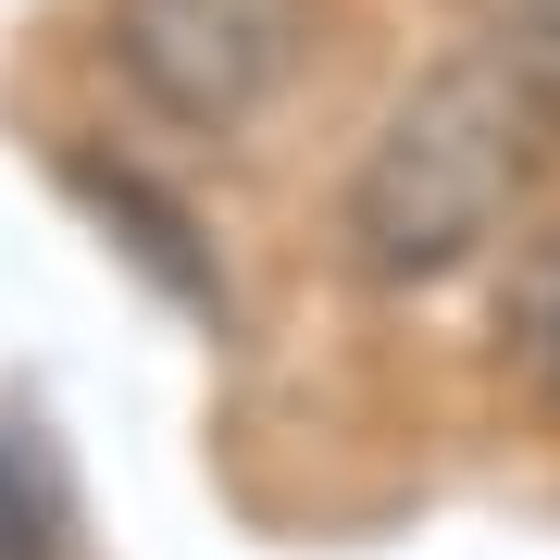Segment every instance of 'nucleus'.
<instances>
[{
    "label": "nucleus",
    "instance_id": "2",
    "mask_svg": "<svg viewBox=\"0 0 560 560\" xmlns=\"http://www.w3.org/2000/svg\"><path fill=\"white\" fill-rule=\"evenodd\" d=\"M324 0H113V62L162 125L237 138L300 88Z\"/></svg>",
    "mask_w": 560,
    "mask_h": 560
},
{
    "label": "nucleus",
    "instance_id": "3",
    "mask_svg": "<svg viewBox=\"0 0 560 560\" xmlns=\"http://www.w3.org/2000/svg\"><path fill=\"white\" fill-rule=\"evenodd\" d=\"M499 361L560 411V224H536V237L511 249V287H499Z\"/></svg>",
    "mask_w": 560,
    "mask_h": 560
},
{
    "label": "nucleus",
    "instance_id": "1",
    "mask_svg": "<svg viewBox=\"0 0 560 560\" xmlns=\"http://www.w3.org/2000/svg\"><path fill=\"white\" fill-rule=\"evenodd\" d=\"M536 150H548V113L523 101V75L499 50L436 62V75L374 125V150H361V175L337 200L349 275L361 287H436V275H460V261L511 224Z\"/></svg>",
    "mask_w": 560,
    "mask_h": 560
},
{
    "label": "nucleus",
    "instance_id": "4",
    "mask_svg": "<svg viewBox=\"0 0 560 560\" xmlns=\"http://www.w3.org/2000/svg\"><path fill=\"white\" fill-rule=\"evenodd\" d=\"M460 13L486 25V50L523 75V101H536L548 138H560V0H460Z\"/></svg>",
    "mask_w": 560,
    "mask_h": 560
},
{
    "label": "nucleus",
    "instance_id": "5",
    "mask_svg": "<svg viewBox=\"0 0 560 560\" xmlns=\"http://www.w3.org/2000/svg\"><path fill=\"white\" fill-rule=\"evenodd\" d=\"M0 560H50V511H38V486L0 460Z\"/></svg>",
    "mask_w": 560,
    "mask_h": 560
}]
</instances>
